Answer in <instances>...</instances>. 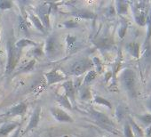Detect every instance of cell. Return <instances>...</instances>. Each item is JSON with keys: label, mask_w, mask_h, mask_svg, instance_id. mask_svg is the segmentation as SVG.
Instances as JSON below:
<instances>
[{"label": "cell", "mask_w": 151, "mask_h": 137, "mask_svg": "<svg viewBox=\"0 0 151 137\" xmlns=\"http://www.w3.org/2000/svg\"><path fill=\"white\" fill-rule=\"evenodd\" d=\"M124 133L125 137H134L133 131L128 122H126L124 125Z\"/></svg>", "instance_id": "obj_31"}, {"label": "cell", "mask_w": 151, "mask_h": 137, "mask_svg": "<svg viewBox=\"0 0 151 137\" xmlns=\"http://www.w3.org/2000/svg\"><path fill=\"white\" fill-rule=\"evenodd\" d=\"M126 30H127V22H122L120 26H119V29H118V36H119L120 38L124 37Z\"/></svg>", "instance_id": "obj_30"}, {"label": "cell", "mask_w": 151, "mask_h": 137, "mask_svg": "<svg viewBox=\"0 0 151 137\" xmlns=\"http://www.w3.org/2000/svg\"><path fill=\"white\" fill-rule=\"evenodd\" d=\"M5 123H6V119L0 118V124H5Z\"/></svg>", "instance_id": "obj_40"}, {"label": "cell", "mask_w": 151, "mask_h": 137, "mask_svg": "<svg viewBox=\"0 0 151 137\" xmlns=\"http://www.w3.org/2000/svg\"><path fill=\"white\" fill-rule=\"evenodd\" d=\"M94 45L101 50H109L113 45V40L110 37H101L94 41Z\"/></svg>", "instance_id": "obj_15"}, {"label": "cell", "mask_w": 151, "mask_h": 137, "mask_svg": "<svg viewBox=\"0 0 151 137\" xmlns=\"http://www.w3.org/2000/svg\"><path fill=\"white\" fill-rule=\"evenodd\" d=\"M37 43H35L34 41L28 39V38H22V39L18 40L17 42H15V46L22 51L23 48H25L27 46H37Z\"/></svg>", "instance_id": "obj_18"}, {"label": "cell", "mask_w": 151, "mask_h": 137, "mask_svg": "<svg viewBox=\"0 0 151 137\" xmlns=\"http://www.w3.org/2000/svg\"><path fill=\"white\" fill-rule=\"evenodd\" d=\"M0 39H1V33H0Z\"/></svg>", "instance_id": "obj_41"}, {"label": "cell", "mask_w": 151, "mask_h": 137, "mask_svg": "<svg viewBox=\"0 0 151 137\" xmlns=\"http://www.w3.org/2000/svg\"><path fill=\"white\" fill-rule=\"evenodd\" d=\"M93 62L89 58H82L80 60H78L75 61L71 68H70V73L73 76L80 77L86 71L88 72L93 68Z\"/></svg>", "instance_id": "obj_4"}, {"label": "cell", "mask_w": 151, "mask_h": 137, "mask_svg": "<svg viewBox=\"0 0 151 137\" xmlns=\"http://www.w3.org/2000/svg\"><path fill=\"white\" fill-rule=\"evenodd\" d=\"M35 64H36V60L35 59H32L28 63H26L22 67H21L19 68V71L20 72H29V71H30L33 70Z\"/></svg>", "instance_id": "obj_24"}, {"label": "cell", "mask_w": 151, "mask_h": 137, "mask_svg": "<svg viewBox=\"0 0 151 137\" xmlns=\"http://www.w3.org/2000/svg\"><path fill=\"white\" fill-rule=\"evenodd\" d=\"M51 7L49 2H45L37 8V17L42 22L43 26L46 30L50 29V14H51Z\"/></svg>", "instance_id": "obj_7"}, {"label": "cell", "mask_w": 151, "mask_h": 137, "mask_svg": "<svg viewBox=\"0 0 151 137\" xmlns=\"http://www.w3.org/2000/svg\"><path fill=\"white\" fill-rule=\"evenodd\" d=\"M89 113L92 116V118H93V120L95 121V123L100 127H101L102 129H104L111 133H114V134L119 133V132L117 131V129L116 127V125L112 122V120L108 116H106L102 112L98 111L93 108H90Z\"/></svg>", "instance_id": "obj_2"}, {"label": "cell", "mask_w": 151, "mask_h": 137, "mask_svg": "<svg viewBox=\"0 0 151 137\" xmlns=\"http://www.w3.org/2000/svg\"><path fill=\"white\" fill-rule=\"evenodd\" d=\"M50 111L53 118L60 123H73L74 119L63 110L57 108V107H52L50 109Z\"/></svg>", "instance_id": "obj_9"}, {"label": "cell", "mask_w": 151, "mask_h": 137, "mask_svg": "<svg viewBox=\"0 0 151 137\" xmlns=\"http://www.w3.org/2000/svg\"><path fill=\"white\" fill-rule=\"evenodd\" d=\"M129 124H130V125H131V127H132V131H134L139 136H140V137H142L143 136V131L140 129V127L134 122V120H132V119H129V122H128Z\"/></svg>", "instance_id": "obj_27"}, {"label": "cell", "mask_w": 151, "mask_h": 137, "mask_svg": "<svg viewBox=\"0 0 151 137\" xmlns=\"http://www.w3.org/2000/svg\"><path fill=\"white\" fill-rule=\"evenodd\" d=\"M28 106L25 102H20L8 110V111L4 114L6 118H14V117H23L27 112Z\"/></svg>", "instance_id": "obj_8"}, {"label": "cell", "mask_w": 151, "mask_h": 137, "mask_svg": "<svg viewBox=\"0 0 151 137\" xmlns=\"http://www.w3.org/2000/svg\"><path fill=\"white\" fill-rule=\"evenodd\" d=\"M40 114H41V107L37 106L33 111L32 116L29 119V122L25 128V133L37 127L39 121H40Z\"/></svg>", "instance_id": "obj_12"}, {"label": "cell", "mask_w": 151, "mask_h": 137, "mask_svg": "<svg viewBox=\"0 0 151 137\" xmlns=\"http://www.w3.org/2000/svg\"><path fill=\"white\" fill-rule=\"evenodd\" d=\"M29 18L30 22H32V24L35 26V28H36L37 30H39L40 32H42V33H44V34H46L47 30L45 29V27L43 26L42 22H40V20L38 19V17H37V15H35V14H32V13H29Z\"/></svg>", "instance_id": "obj_17"}, {"label": "cell", "mask_w": 151, "mask_h": 137, "mask_svg": "<svg viewBox=\"0 0 151 137\" xmlns=\"http://www.w3.org/2000/svg\"><path fill=\"white\" fill-rule=\"evenodd\" d=\"M79 97L82 101H88L92 99V93L90 88L87 86H81L80 92H79Z\"/></svg>", "instance_id": "obj_19"}, {"label": "cell", "mask_w": 151, "mask_h": 137, "mask_svg": "<svg viewBox=\"0 0 151 137\" xmlns=\"http://www.w3.org/2000/svg\"><path fill=\"white\" fill-rule=\"evenodd\" d=\"M62 87H63V89L65 91V95L68 97V99L71 102L72 107L75 108L76 107V90H75V87H74L73 81L70 80V79L66 80L62 84Z\"/></svg>", "instance_id": "obj_11"}, {"label": "cell", "mask_w": 151, "mask_h": 137, "mask_svg": "<svg viewBox=\"0 0 151 137\" xmlns=\"http://www.w3.org/2000/svg\"><path fill=\"white\" fill-rule=\"evenodd\" d=\"M20 132H21V125L15 130V132L14 133V134L11 137H19L20 136Z\"/></svg>", "instance_id": "obj_37"}, {"label": "cell", "mask_w": 151, "mask_h": 137, "mask_svg": "<svg viewBox=\"0 0 151 137\" xmlns=\"http://www.w3.org/2000/svg\"><path fill=\"white\" fill-rule=\"evenodd\" d=\"M60 52V44L55 35L49 36L45 41V53L49 59L56 58Z\"/></svg>", "instance_id": "obj_5"}, {"label": "cell", "mask_w": 151, "mask_h": 137, "mask_svg": "<svg viewBox=\"0 0 151 137\" xmlns=\"http://www.w3.org/2000/svg\"><path fill=\"white\" fill-rule=\"evenodd\" d=\"M116 11L118 14H125L128 11V3L124 1H116Z\"/></svg>", "instance_id": "obj_21"}, {"label": "cell", "mask_w": 151, "mask_h": 137, "mask_svg": "<svg viewBox=\"0 0 151 137\" xmlns=\"http://www.w3.org/2000/svg\"><path fill=\"white\" fill-rule=\"evenodd\" d=\"M147 6V3L146 2H136L133 3V6L132 7L134 14V19L136 23L142 27L146 26L147 24V12L146 11Z\"/></svg>", "instance_id": "obj_6"}, {"label": "cell", "mask_w": 151, "mask_h": 137, "mask_svg": "<svg viewBox=\"0 0 151 137\" xmlns=\"http://www.w3.org/2000/svg\"><path fill=\"white\" fill-rule=\"evenodd\" d=\"M147 39H146V43L149 42V39L151 37V7L147 13Z\"/></svg>", "instance_id": "obj_26"}, {"label": "cell", "mask_w": 151, "mask_h": 137, "mask_svg": "<svg viewBox=\"0 0 151 137\" xmlns=\"http://www.w3.org/2000/svg\"><path fill=\"white\" fill-rule=\"evenodd\" d=\"M106 14H107V15H109V16H113V15H115V14H116V9H115V7H114L113 6H109L108 9H107V11H106Z\"/></svg>", "instance_id": "obj_36"}, {"label": "cell", "mask_w": 151, "mask_h": 137, "mask_svg": "<svg viewBox=\"0 0 151 137\" xmlns=\"http://www.w3.org/2000/svg\"><path fill=\"white\" fill-rule=\"evenodd\" d=\"M97 75H98V73H97L94 70L89 71L86 73V77H85V79H84V80H83V85L88 86L90 83H92V82L97 78Z\"/></svg>", "instance_id": "obj_22"}, {"label": "cell", "mask_w": 151, "mask_h": 137, "mask_svg": "<svg viewBox=\"0 0 151 137\" xmlns=\"http://www.w3.org/2000/svg\"><path fill=\"white\" fill-rule=\"evenodd\" d=\"M146 135L147 137H151V125L147 126V129H146Z\"/></svg>", "instance_id": "obj_38"}, {"label": "cell", "mask_w": 151, "mask_h": 137, "mask_svg": "<svg viewBox=\"0 0 151 137\" xmlns=\"http://www.w3.org/2000/svg\"><path fill=\"white\" fill-rule=\"evenodd\" d=\"M14 6V3L10 0H0V10L5 11L11 9Z\"/></svg>", "instance_id": "obj_28"}, {"label": "cell", "mask_w": 151, "mask_h": 137, "mask_svg": "<svg viewBox=\"0 0 151 137\" xmlns=\"http://www.w3.org/2000/svg\"><path fill=\"white\" fill-rule=\"evenodd\" d=\"M44 54V48H43V45H37L36 46V48L32 51V55L34 57H40Z\"/></svg>", "instance_id": "obj_32"}, {"label": "cell", "mask_w": 151, "mask_h": 137, "mask_svg": "<svg viewBox=\"0 0 151 137\" xmlns=\"http://www.w3.org/2000/svg\"><path fill=\"white\" fill-rule=\"evenodd\" d=\"M7 62L6 66V75H11L17 64L20 61L22 51L15 46V42L14 38H10L7 42Z\"/></svg>", "instance_id": "obj_1"}, {"label": "cell", "mask_w": 151, "mask_h": 137, "mask_svg": "<svg viewBox=\"0 0 151 137\" xmlns=\"http://www.w3.org/2000/svg\"><path fill=\"white\" fill-rule=\"evenodd\" d=\"M93 62V66L96 68V72L97 73H101L102 72V70H103V66H102V63L101 61V60L98 58V57H93L92 59Z\"/></svg>", "instance_id": "obj_29"}, {"label": "cell", "mask_w": 151, "mask_h": 137, "mask_svg": "<svg viewBox=\"0 0 151 137\" xmlns=\"http://www.w3.org/2000/svg\"><path fill=\"white\" fill-rule=\"evenodd\" d=\"M137 118L146 126L151 125V114H144V115H137Z\"/></svg>", "instance_id": "obj_25"}, {"label": "cell", "mask_w": 151, "mask_h": 137, "mask_svg": "<svg viewBox=\"0 0 151 137\" xmlns=\"http://www.w3.org/2000/svg\"><path fill=\"white\" fill-rule=\"evenodd\" d=\"M69 14H70V15L75 16L77 18L87 19V20H93L96 16L94 13H93L89 10H86V9H76V10L71 11Z\"/></svg>", "instance_id": "obj_13"}, {"label": "cell", "mask_w": 151, "mask_h": 137, "mask_svg": "<svg viewBox=\"0 0 151 137\" xmlns=\"http://www.w3.org/2000/svg\"><path fill=\"white\" fill-rule=\"evenodd\" d=\"M76 41H77V37H74V36L68 35L67 37H66V43H67V45H68V47L73 46L76 44Z\"/></svg>", "instance_id": "obj_35"}, {"label": "cell", "mask_w": 151, "mask_h": 137, "mask_svg": "<svg viewBox=\"0 0 151 137\" xmlns=\"http://www.w3.org/2000/svg\"><path fill=\"white\" fill-rule=\"evenodd\" d=\"M19 26H20V29H21L23 32H25V33H28V32H29V30H28V23H27L25 18L20 17V19H19Z\"/></svg>", "instance_id": "obj_33"}, {"label": "cell", "mask_w": 151, "mask_h": 137, "mask_svg": "<svg viewBox=\"0 0 151 137\" xmlns=\"http://www.w3.org/2000/svg\"><path fill=\"white\" fill-rule=\"evenodd\" d=\"M126 51L133 57L139 58V53H140V49H139V45L137 42H130L126 44L125 45Z\"/></svg>", "instance_id": "obj_16"}, {"label": "cell", "mask_w": 151, "mask_h": 137, "mask_svg": "<svg viewBox=\"0 0 151 137\" xmlns=\"http://www.w3.org/2000/svg\"><path fill=\"white\" fill-rule=\"evenodd\" d=\"M57 101L59 102V103L62 107H64V108H66V109H68L69 110H73L71 102H69V100L68 99V97L65 94H58L57 95Z\"/></svg>", "instance_id": "obj_20"}, {"label": "cell", "mask_w": 151, "mask_h": 137, "mask_svg": "<svg viewBox=\"0 0 151 137\" xmlns=\"http://www.w3.org/2000/svg\"><path fill=\"white\" fill-rule=\"evenodd\" d=\"M94 102H95L97 104H99V105H102V106H105V107L109 108V110L112 109V104H111V102H110L109 100H107V99H105V98H103V97H101V96H98V95L94 96Z\"/></svg>", "instance_id": "obj_23"}, {"label": "cell", "mask_w": 151, "mask_h": 137, "mask_svg": "<svg viewBox=\"0 0 151 137\" xmlns=\"http://www.w3.org/2000/svg\"><path fill=\"white\" fill-rule=\"evenodd\" d=\"M146 104H147V108L149 109V110L151 111V97L147 100V102H146Z\"/></svg>", "instance_id": "obj_39"}, {"label": "cell", "mask_w": 151, "mask_h": 137, "mask_svg": "<svg viewBox=\"0 0 151 137\" xmlns=\"http://www.w3.org/2000/svg\"><path fill=\"white\" fill-rule=\"evenodd\" d=\"M45 77L47 81V86H52L53 84L61 82L63 80L66 79V77L64 75H62L58 68H52V71H50L49 72L45 73Z\"/></svg>", "instance_id": "obj_10"}, {"label": "cell", "mask_w": 151, "mask_h": 137, "mask_svg": "<svg viewBox=\"0 0 151 137\" xmlns=\"http://www.w3.org/2000/svg\"><path fill=\"white\" fill-rule=\"evenodd\" d=\"M20 126V124L17 122H11V123H5L0 127V137H5L8 135L13 131H15Z\"/></svg>", "instance_id": "obj_14"}, {"label": "cell", "mask_w": 151, "mask_h": 137, "mask_svg": "<svg viewBox=\"0 0 151 137\" xmlns=\"http://www.w3.org/2000/svg\"><path fill=\"white\" fill-rule=\"evenodd\" d=\"M62 25L67 28V29H75V28H78L79 26V24L77 22H75L73 20H69V21H66L62 23Z\"/></svg>", "instance_id": "obj_34"}, {"label": "cell", "mask_w": 151, "mask_h": 137, "mask_svg": "<svg viewBox=\"0 0 151 137\" xmlns=\"http://www.w3.org/2000/svg\"><path fill=\"white\" fill-rule=\"evenodd\" d=\"M121 82L131 97L136 96V74L132 68H125L121 73Z\"/></svg>", "instance_id": "obj_3"}]
</instances>
